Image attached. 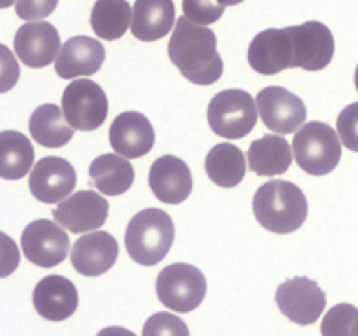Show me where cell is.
<instances>
[{"instance_id": "6da1fadb", "label": "cell", "mask_w": 358, "mask_h": 336, "mask_svg": "<svg viewBox=\"0 0 358 336\" xmlns=\"http://www.w3.org/2000/svg\"><path fill=\"white\" fill-rule=\"evenodd\" d=\"M171 63L192 84L208 86L222 77V56L217 52V37L210 28L182 16L175 23L168 44Z\"/></svg>"}, {"instance_id": "7a4b0ae2", "label": "cell", "mask_w": 358, "mask_h": 336, "mask_svg": "<svg viewBox=\"0 0 358 336\" xmlns=\"http://www.w3.org/2000/svg\"><path fill=\"white\" fill-rule=\"evenodd\" d=\"M254 216L268 231L278 234L299 230L308 217L303 189L289 181H269L254 196Z\"/></svg>"}, {"instance_id": "3957f363", "label": "cell", "mask_w": 358, "mask_h": 336, "mask_svg": "<svg viewBox=\"0 0 358 336\" xmlns=\"http://www.w3.org/2000/svg\"><path fill=\"white\" fill-rule=\"evenodd\" d=\"M175 226L164 210H140L126 227V251L142 266H156L170 252Z\"/></svg>"}, {"instance_id": "277c9868", "label": "cell", "mask_w": 358, "mask_h": 336, "mask_svg": "<svg viewBox=\"0 0 358 336\" xmlns=\"http://www.w3.org/2000/svg\"><path fill=\"white\" fill-rule=\"evenodd\" d=\"M297 164L310 175H327L341 160V140L327 122L311 121L301 126L292 142Z\"/></svg>"}, {"instance_id": "5b68a950", "label": "cell", "mask_w": 358, "mask_h": 336, "mask_svg": "<svg viewBox=\"0 0 358 336\" xmlns=\"http://www.w3.org/2000/svg\"><path fill=\"white\" fill-rule=\"evenodd\" d=\"M206 118L213 133L227 140H238L254 130L257 107L247 91L224 90L212 98Z\"/></svg>"}, {"instance_id": "8992f818", "label": "cell", "mask_w": 358, "mask_h": 336, "mask_svg": "<svg viewBox=\"0 0 358 336\" xmlns=\"http://www.w3.org/2000/svg\"><path fill=\"white\" fill-rule=\"evenodd\" d=\"M156 293L164 307L187 314L205 300L206 279L196 266L175 262L161 270L156 280Z\"/></svg>"}, {"instance_id": "52a82bcc", "label": "cell", "mask_w": 358, "mask_h": 336, "mask_svg": "<svg viewBox=\"0 0 358 336\" xmlns=\"http://www.w3.org/2000/svg\"><path fill=\"white\" fill-rule=\"evenodd\" d=\"M62 111L73 130L91 132L100 128L107 119V94L93 80H73L63 91Z\"/></svg>"}, {"instance_id": "ba28073f", "label": "cell", "mask_w": 358, "mask_h": 336, "mask_svg": "<svg viewBox=\"0 0 358 336\" xmlns=\"http://www.w3.org/2000/svg\"><path fill=\"white\" fill-rule=\"evenodd\" d=\"M21 248L30 262L41 268H52L69 255L70 238L58 223L37 219L28 224L21 234Z\"/></svg>"}, {"instance_id": "9c48e42d", "label": "cell", "mask_w": 358, "mask_h": 336, "mask_svg": "<svg viewBox=\"0 0 358 336\" xmlns=\"http://www.w3.org/2000/svg\"><path fill=\"white\" fill-rule=\"evenodd\" d=\"M255 105L266 128L280 135L297 132L306 121L304 102L282 86H268L259 91Z\"/></svg>"}, {"instance_id": "30bf717a", "label": "cell", "mask_w": 358, "mask_h": 336, "mask_svg": "<svg viewBox=\"0 0 358 336\" xmlns=\"http://www.w3.org/2000/svg\"><path fill=\"white\" fill-rule=\"evenodd\" d=\"M276 304L287 318L299 326H308L320 318L327 298L315 280L296 276L278 286Z\"/></svg>"}, {"instance_id": "8fae6325", "label": "cell", "mask_w": 358, "mask_h": 336, "mask_svg": "<svg viewBox=\"0 0 358 336\" xmlns=\"http://www.w3.org/2000/svg\"><path fill=\"white\" fill-rule=\"evenodd\" d=\"M289 28L292 38L294 69L317 72L325 69L334 56V37L332 31L320 21H306Z\"/></svg>"}, {"instance_id": "7c38bea8", "label": "cell", "mask_w": 358, "mask_h": 336, "mask_svg": "<svg viewBox=\"0 0 358 336\" xmlns=\"http://www.w3.org/2000/svg\"><path fill=\"white\" fill-rule=\"evenodd\" d=\"M62 49L59 34L48 21H30L17 28L14 35L16 56L30 69H44L56 62Z\"/></svg>"}, {"instance_id": "4fadbf2b", "label": "cell", "mask_w": 358, "mask_h": 336, "mask_svg": "<svg viewBox=\"0 0 358 336\" xmlns=\"http://www.w3.org/2000/svg\"><path fill=\"white\" fill-rule=\"evenodd\" d=\"M55 220L70 233H87L103 226L108 217V203L94 191H77L52 210Z\"/></svg>"}, {"instance_id": "5bb4252c", "label": "cell", "mask_w": 358, "mask_h": 336, "mask_svg": "<svg viewBox=\"0 0 358 336\" xmlns=\"http://www.w3.org/2000/svg\"><path fill=\"white\" fill-rule=\"evenodd\" d=\"M248 63L262 76H275L285 69H294L289 28H269L255 35L248 48Z\"/></svg>"}, {"instance_id": "9a60e30c", "label": "cell", "mask_w": 358, "mask_h": 336, "mask_svg": "<svg viewBox=\"0 0 358 336\" xmlns=\"http://www.w3.org/2000/svg\"><path fill=\"white\" fill-rule=\"evenodd\" d=\"M77 175L72 164L58 156L42 158L31 168L30 191L38 202L59 203L73 191Z\"/></svg>"}, {"instance_id": "2e32d148", "label": "cell", "mask_w": 358, "mask_h": 336, "mask_svg": "<svg viewBox=\"0 0 358 336\" xmlns=\"http://www.w3.org/2000/svg\"><path fill=\"white\" fill-rule=\"evenodd\" d=\"M149 186L159 202L178 205L187 200L192 191L191 170L184 160L164 154L150 167Z\"/></svg>"}, {"instance_id": "e0dca14e", "label": "cell", "mask_w": 358, "mask_h": 336, "mask_svg": "<svg viewBox=\"0 0 358 336\" xmlns=\"http://www.w3.org/2000/svg\"><path fill=\"white\" fill-rule=\"evenodd\" d=\"M110 146L119 156L135 160L149 154L154 147V128L149 119L135 111H128L119 114L114 119L108 132Z\"/></svg>"}, {"instance_id": "ac0fdd59", "label": "cell", "mask_w": 358, "mask_h": 336, "mask_svg": "<svg viewBox=\"0 0 358 336\" xmlns=\"http://www.w3.org/2000/svg\"><path fill=\"white\" fill-rule=\"evenodd\" d=\"M119 245L117 240L107 231H94V233L83 234L73 244L72 265L80 275L98 276L107 273L117 261Z\"/></svg>"}, {"instance_id": "d6986e66", "label": "cell", "mask_w": 358, "mask_h": 336, "mask_svg": "<svg viewBox=\"0 0 358 336\" xmlns=\"http://www.w3.org/2000/svg\"><path fill=\"white\" fill-rule=\"evenodd\" d=\"M105 62V48L96 38L77 35L69 38L59 49L55 70L62 79H76L79 76H93Z\"/></svg>"}, {"instance_id": "ffe728a7", "label": "cell", "mask_w": 358, "mask_h": 336, "mask_svg": "<svg viewBox=\"0 0 358 336\" xmlns=\"http://www.w3.org/2000/svg\"><path fill=\"white\" fill-rule=\"evenodd\" d=\"M79 304L72 280L62 275L44 276L34 289V307L41 317L51 322L66 321Z\"/></svg>"}, {"instance_id": "44dd1931", "label": "cell", "mask_w": 358, "mask_h": 336, "mask_svg": "<svg viewBox=\"0 0 358 336\" xmlns=\"http://www.w3.org/2000/svg\"><path fill=\"white\" fill-rule=\"evenodd\" d=\"M175 24L173 0H135L131 18L133 37L154 42L166 37Z\"/></svg>"}, {"instance_id": "7402d4cb", "label": "cell", "mask_w": 358, "mask_h": 336, "mask_svg": "<svg viewBox=\"0 0 358 336\" xmlns=\"http://www.w3.org/2000/svg\"><path fill=\"white\" fill-rule=\"evenodd\" d=\"M247 161L254 174L266 177L282 175L292 164V147L283 136L264 135L250 144Z\"/></svg>"}, {"instance_id": "603a6c76", "label": "cell", "mask_w": 358, "mask_h": 336, "mask_svg": "<svg viewBox=\"0 0 358 336\" xmlns=\"http://www.w3.org/2000/svg\"><path fill=\"white\" fill-rule=\"evenodd\" d=\"M91 184L107 196H119L131 188L135 181V170L128 158L119 154H101L93 160L90 167Z\"/></svg>"}, {"instance_id": "cb8c5ba5", "label": "cell", "mask_w": 358, "mask_h": 336, "mask_svg": "<svg viewBox=\"0 0 358 336\" xmlns=\"http://www.w3.org/2000/svg\"><path fill=\"white\" fill-rule=\"evenodd\" d=\"M28 128L31 139L49 149L65 146L73 136V128L65 119L62 108L55 104H44L35 108L30 115Z\"/></svg>"}, {"instance_id": "d4e9b609", "label": "cell", "mask_w": 358, "mask_h": 336, "mask_svg": "<svg viewBox=\"0 0 358 336\" xmlns=\"http://www.w3.org/2000/svg\"><path fill=\"white\" fill-rule=\"evenodd\" d=\"M205 170L210 181L220 188H234L247 174V160L240 147L229 142L217 144L206 154Z\"/></svg>"}, {"instance_id": "484cf974", "label": "cell", "mask_w": 358, "mask_h": 336, "mask_svg": "<svg viewBox=\"0 0 358 336\" xmlns=\"http://www.w3.org/2000/svg\"><path fill=\"white\" fill-rule=\"evenodd\" d=\"M34 146L23 133L0 132V177L7 181L23 178L34 167Z\"/></svg>"}, {"instance_id": "4316f807", "label": "cell", "mask_w": 358, "mask_h": 336, "mask_svg": "<svg viewBox=\"0 0 358 336\" xmlns=\"http://www.w3.org/2000/svg\"><path fill=\"white\" fill-rule=\"evenodd\" d=\"M133 9L126 0H96L91 10V28L103 41H117L128 31Z\"/></svg>"}, {"instance_id": "83f0119b", "label": "cell", "mask_w": 358, "mask_h": 336, "mask_svg": "<svg viewBox=\"0 0 358 336\" xmlns=\"http://www.w3.org/2000/svg\"><path fill=\"white\" fill-rule=\"evenodd\" d=\"M358 322V308L341 303L332 307L322 321V336H353Z\"/></svg>"}, {"instance_id": "f1b7e54d", "label": "cell", "mask_w": 358, "mask_h": 336, "mask_svg": "<svg viewBox=\"0 0 358 336\" xmlns=\"http://www.w3.org/2000/svg\"><path fill=\"white\" fill-rule=\"evenodd\" d=\"M142 336H191V332L180 317L166 312H157L147 318Z\"/></svg>"}, {"instance_id": "f546056e", "label": "cell", "mask_w": 358, "mask_h": 336, "mask_svg": "<svg viewBox=\"0 0 358 336\" xmlns=\"http://www.w3.org/2000/svg\"><path fill=\"white\" fill-rule=\"evenodd\" d=\"M182 9L185 16L194 23L210 24L222 18L226 6L219 0H184Z\"/></svg>"}, {"instance_id": "4dcf8cb0", "label": "cell", "mask_w": 358, "mask_h": 336, "mask_svg": "<svg viewBox=\"0 0 358 336\" xmlns=\"http://www.w3.org/2000/svg\"><path fill=\"white\" fill-rule=\"evenodd\" d=\"M338 135L346 149L358 153V102L350 104L339 114Z\"/></svg>"}, {"instance_id": "1f68e13d", "label": "cell", "mask_w": 358, "mask_h": 336, "mask_svg": "<svg viewBox=\"0 0 358 336\" xmlns=\"http://www.w3.org/2000/svg\"><path fill=\"white\" fill-rule=\"evenodd\" d=\"M20 80V63L7 46L0 44V93L10 91Z\"/></svg>"}, {"instance_id": "d6a6232c", "label": "cell", "mask_w": 358, "mask_h": 336, "mask_svg": "<svg viewBox=\"0 0 358 336\" xmlns=\"http://www.w3.org/2000/svg\"><path fill=\"white\" fill-rule=\"evenodd\" d=\"M58 0H17L16 14L24 21H41L55 13Z\"/></svg>"}, {"instance_id": "836d02e7", "label": "cell", "mask_w": 358, "mask_h": 336, "mask_svg": "<svg viewBox=\"0 0 358 336\" xmlns=\"http://www.w3.org/2000/svg\"><path fill=\"white\" fill-rule=\"evenodd\" d=\"M20 266V248L16 241L0 231V279L13 275Z\"/></svg>"}, {"instance_id": "e575fe53", "label": "cell", "mask_w": 358, "mask_h": 336, "mask_svg": "<svg viewBox=\"0 0 358 336\" xmlns=\"http://www.w3.org/2000/svg\"><path fill=\"white\" fill-rule=\"evenodd\" d=\"M96 336H136V335L129 331V329L121 328V326H110V328L101 329Z\"/></svg>"}, {"instance_id": "d590c367", "label": "cell", "mask_w": 358, "mask_h": 336, "mask_svg": "<svg viewBox=\"0 0 358 336\" xmlns=\"http://www.w3.org/2000/svg\"><path fill=\"white\" fill-rule=\"evenodd\" d=\"M16 2L17 0H0V9H7V7H10Z\"/></svg>"}, {"instance_id": "8d00e7d4", "label": "cell", "mask_w": 358, "mask_h": 336, "mask_svg": "<svg viewBox=\"0 0 358 336\" xmlns=\"http://www.w3.org/2000/svg\"><path fill=\"white\" fill-rule=\"evenodd\" d=\"M220 4H224V6H236V4H241L243 0H219Z\"/></svg>"}, {"instance_id": "74e56055", "label": "cell", "mask_w": 358, "mask_h": 336, "mask_svg": "<svg viewBox=\"0 0 358 336\" xmlns=\"http://www.w3.org/2000/svg\"><path fill=\"white\" fill-rule=\"evenodd\" d=\"M355 88H357V91H358V66H357V70H355Z\"/></svg>"}, {"instance_id": "f35d334b", "label": "cell", "mask_w": 358, "mask_h": 336, "mask_svg": "<svg viewBox=\"0 0 358 336\" xmlns=\"http://www.w3.org/2000/svg\"><path fill=\"white\" fill-rule=\"evenodd\" d=\"M353 336H358V322H357V326H355V332H353Z\"/></svg>"}]
</instances>
